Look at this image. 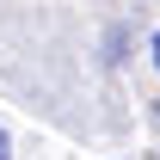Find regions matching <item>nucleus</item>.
Returning a JSON list of instances; mask_svg holds the SVG:
<instances>
[{"instance_id": "obj_1", "label": "nucleus", "mask_w": 160, "mask_h": 160, "mask_svg": "<svg viewBox=\"0 0 160 160\" xmlns=\"http://www.w3.org/2000/svg\"><path fill=\"white\" fill-rule=\"evenodd\" d=\"M0 160H12V142H6V129H0Z\"/></svg>"}, {"instance_id": "obj_2", "label": "nucleus", "mask_w": 160, "mask_h": 160, "mask_svg": "<svg viewBox=\"0 0 160 160\" xmlns=\"http://www.w3.org/2000/svg\"><path fill=\"white\" fill-rule=\"evenodd\" d=\"M154 68H160V31H154Z\"/></svg>"}]
</instances>
